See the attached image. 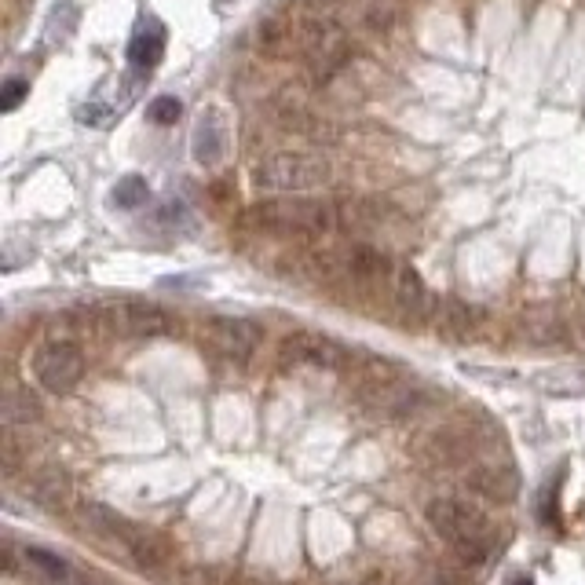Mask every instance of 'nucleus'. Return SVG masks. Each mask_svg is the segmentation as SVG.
Returning <instances> with one entry per match:
<instances>
[{
	"mask_svg": "<svg viewBox=\"0 0 585 585\" xmlns=\"http://www.w3.org/2000/svg\"><path fill=\"white\" fill-rule=\"evenodd\" d=\"M468 494L490 501V505H512L520 498V476L509 465H479L465 476Z\"/></svg>",
	"mask_w": 585,
	"mask_h": 585,
	"instance_id": "nucleus-12",
	"label": "nucleus"
},
{
	"mask_svg": "<svg viewBox=\"0 0 585 585\" xmlns=\"http://www.w3.org/2000/svg\"><path fill=\"white\" fill-rule=\"evenodd\" d=\"M406 585H454V578L447 571H439V567H425V571H417Z\"/></svg>",
	"mask_w": 585,
	"mask_h": 585,
	"instance_id": "nucleus-26",
	"label": "nucleus"
},
{
	"mask_svg": "<svg viewBox=\"0 0 585 585\" xmlns=\"http://www.w3.org/2000/svg\"><path fill=\"white\" fill-rule=\"evenodd\" d=\"M351 55V41L344 26L330 15H311V26H308V44H304V63H308V74L315 81H330L344 70Z\"/></svg>",
	"mask_w": 585,
	"mask_h": 585,
	"instance_id": "nucleus-7",
	"label": "nucleus"
},
{
	"mask_svg": "<svg viewBox=\"0 0 585 585\" xmlns=\"http://www.w3.org/2000/svg\"><path fill=\"white\" fill-rule=\"evenodd\" d=\"M85 326H92L103 337H121V341H158V337L180 330L176 315L150 300H117V304L92 308L85 315Z\"/></svg>",
	"mask_w": 585,
	"mask_h": 585,
	"instance_id": "nucleus-3",
	"label": "nucleus"
},
{
	"mask_svg": "<svg viewBox=\"0 0 585 585\" xmlns=\"http://www.w3.org/2000/svg\"><path fill=\"white\" fill-rule=\"evenodd\" d=\"M147 180L143 176H125V180H117V187L110 191V202L117 205V209H139V205L147 202Z\"/></svg>",
	"mask_w": 585,
	"mask_h": 585,
	"instance_id": "nucleus-20",
	"label": "nucleus"
},
{
	"mask_svg": "<svg viewBox=\"0 0 585 585\" xmlns=\"http://www.w3.org/2000/svg\"><path fill=\"white\" fill-rule=\"evenodd\" d=\"M22 494L30 501H37V505H44V509H63V505H70V498H74V483L66 476V468L44 465L26 476Z\"/></svg>",
	"mask_w": 585,
	"mask_h": 585,
	"instance_id": "nucleus-14",
	"label": "nucleus"
},
{
	"mask_svg": "<svg viewBox=\"0 0 585 585\" xmlns=\"http://www.w3.org/2000/svg\"><path fill=\"white\" fill-rule=\"evenodd\" d=\"M165 26L158 19H143L132 33V41H128V66L136 70L139 77H147L154 66L161 63V55H165Z\"/></svg>",
	"mask_w": 585,
	"mask_h": 585,
	"instance_id": "nucleus-15",
	"label": "nucleus"
},
{
	"mask_svg": "<svg viewBox=\"0 0 585 585\" xmlns=\"http://www.w3.org/2000/svg\"><path fill=\"white\" fill-rule=\"evenodd\" d=\"M0 458H4V476H15L22 468V447L15 443V428L4 432V447H0Z\"/></svg>",
	"mask_w": 585,
	"mask_h": 585,
	"instance_id": "nucleus-24",
	"label": "nucleus"
},
{
	"mask_svg": "<svg viewBox=\"0 0 585 585\" xmlns=\"http://www.w3.org/2000/svg\"><path fill=\"white\" fill-rule=\"evenodd\" d=\"M523 333H527V341L531 344H556L564 341V326L560 322H531V326H523Z\"/></svg>",
	"mask_w": 585,
	"mask_h": 585,
	"instance_id": "nucleus-23",
	"label": "nucleus"
},
{
	"mask_svg": "<svg viewBox=\"0 0 585 585\" xmlns=\"http://www.w3.org/2000/svg\"><path fill=\"white\" fill-rule=\"evenodd\" d=\"M264 341V330L253 319H238V315H213L202 326V344L224 362H249Z\"/></svg>",
	"mask_w": 585,
	"mask_h": 585,
	"instance_id": "nucleus-8",
	"label": "nucleus"
},
{
	"mask_svg": "<svg viewBox=\"0 0 585 585\" xmlns=\"http://www.w3.org/2000/svg\"><path fill=\"white\" fill-rule=\"evenodd\" d=\"M180 114H183V107H180V99L176 96H158V99H150L147 103V121L150 125H158V128L176 125Z\"/></svg>",
	"mask_w": 585,
	"mask_h": 585,
	"instance_id": "nucleus-21",
	"label": "nucleus"
},
{
	"mask_svg": "<svg viewBox=\"0 0 585 585\" xmlns=\"http://www.w3.org/2000/svg\"><path fill=\"white\" fill-rule=\"evenodd\" d=\"M362 585H388V578H384V575H370Z\"/></svg>",
	"mask_w": 585,
	"mask_h": 585,
	"instance_id": "nucleus-27",
	"label": "nucleus"
},
{
	"mask_svg": "<svg viewBox=\"0 0 585 585\" xmlns=\"http://www.w3.org/2000/svg\"><path fill=\"white\" fill-rule=\"evenodd\" d=\"M81 520H85L88 531L99 534V538H107V542H114V549L132 556L139 567L161 571V567L169 564V549H165L154 534H147L143 527L128 523L125 516L110 512L107 505H85V509H81Z\"/></svg>",
	"mask_w": 585,
	"mask_h": 585,
	"instance_id": "nucleus-5",
	"label": "nucleus"
},
{
	"mask_svg": "<svg viewBox=\"0 0 585 585\" xmlns=\"http://www.w3.org/2000/svg\"><path fill=\"white\" fill-rule=\"evenodd\" d=\"M278 359L282 366H311V370H348L351 355L344 344H337L326 333H289L286 341L278 344Z\"/></svg>",
	"mask_w": 585,
	"mask_h": 585,
	"instance_id": "nucleus-9",
	"label": "nucleus"
},
{
	"mask_svg": "<svg viewBox=\"0 0 585 585\" xmlns=\"http://www.w3.org/2000/svg\"><path fill=\"white\" fill-rule=\"evenodd\" d=\"M333 180V165L308 150H278L253 165V183L271 194H308Z\"/></svg>",
	"mask_w": 585,
	"mask_h": 585,
	"instance_id": "nucleus-4",
	"label": "nucleus"
},
{
	"mask_svg": "<svg viewBox=\"0 0 585 585\" xmlns=\"http://www.w3.org/2000/svg\"><path fill=\"white\" fill-rule=\"evenodd\" d=\"M582 330H585V322H582Z\"/></svg>",
	"mask_w": 585,
	"mask_h": 585,
	"instance_id": "nucleus-29",
	"label": "nucleus"
},
{
	"mask_svg": "<svg viewBox=\"0 0 585 585\" xmlns=\"http://www.w3.org/2000/svg\"><path fill=\"white\" fill-rule=\"evenodd\" d=\"M249 227L278 238H322L341 227L337 220V205L315 202V198H300V194H278L271 202H260L245 213Z\"/></svg>",
	"mask_w": 585,
	"mask_h": 585,
	"instance_id": "nucleus-2",
	"label": "nucleus"
},
{
	"mask_svg": "<svg viewBox=\"0 0 585 585\" xmlns=\"http://www.w3.org/2000/svg\"><path fill=\"white\" fill-rule=\"evenodd\" d=\"M44 417V410H41V399L30 392V388H11L8 392V399H4V428H30V425H37Z\"/></svg>",
	"mask_w": 585,
	"mask_h": 585,
	"instance_id": "nucleus-18",
	"label": "nucleus"
},
{
	"mask_svg": "<svg viewBox=\"0 0 585 585\" xmlns=\"http://www.w3.org/2000/svg\"><path fill=\"white\" fill-rule=\"evenodd\" d=\"M26 564L37 567V575H48L55 582H70L74 578V571H70V564H66L63 556L48 553V549H26Z\"/></svg>",
	"mask_w": 585,
	"mask_h": 585,
	"instance_id": "nucleus-19",
	"label": "nucleus"
},
{
	"mask_svg": "<svg viewBox=\"0 0 585 585\" xmlns=\"http://www.w3.org/2000/svg\"><path fill=\"white\" fill-rule=\"evenodd\" d=\"M468 454V436L461 428H432L428 436H421L417 443V458L428 461V465H458Z\"/></svg>",
	"mask_w": 585,
	"mask_h": 585,
	"instance_id": "nucleus-17",
	"label": "nucleus"
},
{
	"mask_svg": "<svg viewBox=\"0 0 585 585\" xmlns=\"http://www.w3.org/2000/svg\"><path fill=\"white\" fill-rule=\"evenodd\" d=\"M428 527L450 542V553L458 556L465 567L487 564L494 549H498V534H494V523L461 498H436L428 501L425 509Z\"/></svg>",
	"mask_w": 585,
	"mask_h": 585,
	"instance_id": "nucleus-1",
	"label": "nucleus"
},
{
	"mask_svg": "<svg viewBox=\"0 0 585 585\" xmlns=\"http://www.w3.org/2000/svg\"><path fill=\"white\" fill-rule=\"evenodd\" d=\"M512 585H534V582H531V578H516Z\"/></svg>",
	"mask_w": 585,
	"mask_h": 585,
	"instance_id": "nucleus-28",
	"label": "nucleus"
},
{
	"mask_svg": "<svg viewBox=\"0 0 585 585\" xmlns=\"http://www.w3.org/2000/svg\"><path fill=\"white\" fill-rule=\"evenodd\" d=\"M366 403H370V410L377 417L399 425V421H414L417 414H425L432 399H428V392L425 388H417V384L392 381V384H384V388L366 395Z\"/></svg>",
	"mask_w": 585,
	"mask_h": 585,
	"instance_id": "nucleus-11",
	"label": "nucleus"
},
{
	"mask_svg": "<svg viewBox=\"0 0 585 585\" xmlns=\"http://www.w3.org/2000/svg\"><path fill=\"white\" fill-rule=\"evenodd\" d=\"M33 381L41 384L48 395H70L85 377V351L74 341H48L33 351Z\"/></svg>",
	"mask_w": 585,
	"mask_h": 585,
	"instance_id": "nucleus-6",
	"label": "nucleus"
},
{
	"mask_svg": "<svg viewBox=\"0 0 585 585\" xmlns=\"http://www.w3.org/2000/svg\"><path fill=\"white\" fill-rule=\"evenodd\" d=\"M26 96H30V81H22V77H8L4 88H0V110H4V114L19 110Z\"/></svg>",
	"mask_w": 585,
	"mask_h": 585,
	"instance_id": "nucleus-22",
	"label": "nucleus"
},
{
	"mask_svg": "<svg viewBox=\"0 0 585 585\" xmlns=\"http://www.w3.org/2000/svg\"><path fill=\"white\" fill-rule=\"evenodd\" d=\"M388 293H392V311L399 315V322H406V326H425V322H432V315H436L439 300L428 293L425 278L417 275L414 267H395Z\"/></svg>",
	"mask_w": 585,
	"mask_h": 585,
	"instance_id": "nucleus-10",
	"label": "nucleus"
},
{
	"mask_svg": "<svg viewBox=\"0 0 585 585\" xmlns=\"http://www.w3.org/2000/svg\"><path fill=\"white\" fill-rule=\"evenodd\" d=\"M191 150H194V161L202 165V169H216L227 154V125L224 117L209 110V114L198 117V125H194V136H191Z\"/></svg>",
	"mask_w": 585,
	"mask_h": 585,
	"instance_id": "nucleus-16",
	"label": "nucleus"
},
{
	"mask_svg": "<svg viewBox=\"0 0 585 585\" xmlns=\"http://www.w3.org/2000/svg\"><path fill=\"white\" fill-rule=\"evenodd\" d=\"M483 326V311L465 304V300H439L436 304V315H432V330L436 337L450 344H461V341H472Z\"/></svg>",
	"mask_w": 585,
	"mask_h": 585,
	"instance_id": "nucleus-13",
	"label": "nucleus"
},
{
	"mask_svg": "<svg viewBox=\"0 0 585 585\" xmlns=\"http://www.w3.org/2000/svg\"><path fill=\"white\" fill-rule=\"evenodd\" d=\"M395 4L392 0H373V8H370V26H377V30H388L395 22Z\"/></svg>",
	"mask_w": 585,
	"mask_h": 585,
	"instance_id": "nucleus-25",
	"label": "nucleus"
}]
</instances>
